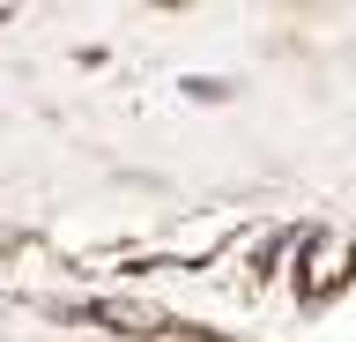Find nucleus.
Segmentation results:
<instances>
[{"instance_id":"nucleus-2","label":"nucleus","mask_w":356,"mask_h":342,"mask_svg":"<svg viewBox=\"0 0 356 342\" xmlns=\"http://www.w3.org/2000/svg\"><path fill=\"white\" fill-rule=\"evenodd\" d=\"M186 97H200V104H216V97H238V82H216V75H193V82H178Z\"/></svg>"},{"instance_id":"nucleus-1","label":"nucleus","mask_w":356,"mask_h":342,"mask_svg":"<svg viewBox=\"0 0 356 342\" xmlns=\"http://www.w3.org/2000/svg\"><path fill=\"white\" fill-rule=\"evenodd\" d=\"M52 320H74V327H104V335H127V342H163L178 335V313L163 305H134V297H82V305H44Z\"/></svg>"}]
</instances>
